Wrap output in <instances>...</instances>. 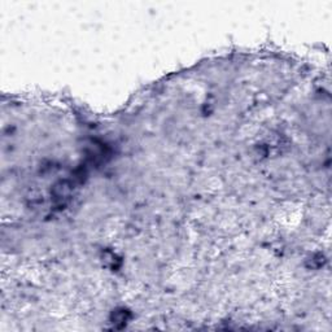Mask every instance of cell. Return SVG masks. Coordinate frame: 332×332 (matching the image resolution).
I'll use <instances>...</instances> for the list:
<instances>
[{"mask_svg":"<svg viewBox=\"0 0 332 332\" xmlns=\"http://www.w3.org/2000/svg\"><path fill=\"white\" fill-rule=\"evenodd\" d=\"M74 183L70 181H61L53 187L52 195H53V201L57 206H62L68 203L69 199L73 192Z\"/></svg>","mask_w":332,"mask_h":332,"instance_id":"6da1fadb","label":"cell"},{"mask_svg":"<svg viewBox=\"0 0 332 332\" xmlns=\"http://www.w3.org/2000/svg\"><path fill=\"white\" fill-rule=\"evenodd\" d=\"M130 318V311L121 309V310H116L112 314V323L113 324H126V322Z\"/></svg>","mask_w":332,"mask_h":332,"instance_id":"7a4b0ae2","label":"cell"}]
</instances>
